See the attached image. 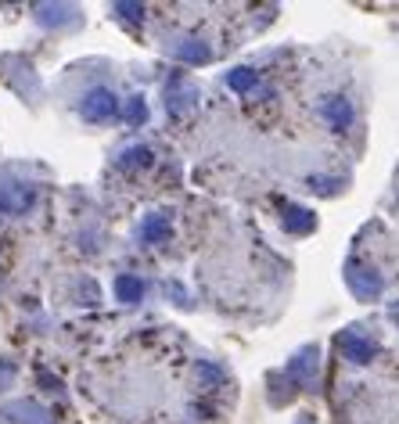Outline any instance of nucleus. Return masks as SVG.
I'll use <instances>...</instances> for the list:
<instances>
[{"mask_svg": "<svg viewBox=\"0 0 399 424\" xmlns=\"http://www.w3.org/2000/svg\"><path fill=\"white\" fill-rule=\"evenodd\" d=\"M116 98H111V90H90L87 98H83V119H90V122H105V119H111L116 115Z\"/></svg>", "mask_w": 399, "mask_h": 424, "instance_id": "obj_1", "label": "nucleus"}, {"mask_svg": "<svg viewBox=\"0 0 399 424\" xmlns=\"http://www.w3.org/2000/svg\"><path fill=\"white\" fill-rule=\"evenodd\" d=\"M33 198H36V191L29 183H14V187H8V191L0 194V212L19 216V212H25L29 205H33Z\"/></svg>", "mask_w": 399, "mask_h": 424, "instance_id": "obj_2", "label": "nucleus"}, {"mask_svg": "<svg viewBox=\"0 0 399 424\" xmlns=\"http://www.w3.org/2000/svg\"><path fill=\"white\" fill-rule=\"evenodd\" d=\"M321 112H324V119L331 122V130H345L349 122H353V104H349L345 98H324Z\"/></svg>", "mask_w": 399, "mask_h": 424, "instance_id": "obj_3", "label": "nucleus"}, {"mask_svg": "<svg viewBox=\"0 0 399 424\" xmlns=\"http://www.w3.org/2000/svg\"><path fill=\"white\" fill-rule=\"evenodd\" d=\"M342 349L353 364H371L374 359V345L371 342H360L356 335H342Z\"/></svg>", "mask_w": 399, "mask_h": 424, "instance_id": "obj_4", "label": "nucleus"}, {"mask_svg": "<svg viewBox=\"0 0 399 424\" xmlns=\"http://www.w3.org/2000/svg\"><path fill=\"white\" fill-rule=\"evenodd\" d=\"M284 227H288L292 234H310L313 230V212H306V209H299V205H284Z\"/></svg>", "mask_w": 399, "mask_h": 424, "instance_id": "obj_5", "label": "nucleus"}, {"mask_svg": "<svg viewBox=\"0 0 399 424\" xmlns=\"http://www.w3.org/2000/svg\"><path fill=\"white\" fill-rule=\"evenodd\" d=\"M177 58L191 61V65H205V61L213 58V51H209L205 43H198V40H187V43H180V47H177Z\"/></svg>", "mask_w": 399, "mask_h": 424, "instance_id": "obj_6", "label": "nucleus"}, {"mask_svg": "<svg viewBox=\"0 0 399 424\" xmlns=\"http://www.w3.org/2000/svg\"><path fill=\"white\" fill-rule=\"evenodd\" d=\"M255 83H259V76H255L252 69H234V72L227 76V87H230V90H241V93H245V90H255Z\"/></svg>", "mask_w": 399, "mask_h": 424, "instance_id": "obj_7", "label": "nucleus"}, {"mask_svg": "<svg viewBox=\"0 0 399 424\" xmlns=\"http://www.w3.org/2000/svg\"><path fill=\"white\" fill-rule=\"evenodd\" d=\"M116 291H119V298H122V302H137V298H140V291H144V284H140L137 277H119Z\"/></svg>", "mask_w": 399, "mask_h": 424, "instance_id": "obj_8", "label": "nucleus"}, {"mask_svg": "<svg viewBox=\"0 0 399 424\" xmlns=\"http://www.w3.org/2000/svg\"><path fill=\"white\" fill-rule=\"evenodd\" d=\"M140 234H144V238H148V241H162V238H166V234H169V223H166V219H162V216H151V219H148V223H144V230H140Z\"/></svg>", "mask_w": 399, "mask_h": 424, "instance_id": "obj_9", "label": "nucleus"}, {"mask_svg": "<svg viewBox=\"0 0 399 424\" xmlns=\"http://www.w3.org/2000/svg\"><path fill=\"white\" fill-rule=\"evenodd\" d=\"M151 162V151L148 148H130L122 155V166H148Z\"/></svg>", "mask_w": 399, "mask_h": 424, "instance_id": "obj_10", "label": "nucleus"}, {"mask_svg": "<svg viewBox=\"0 0 399 424\" xmlns=\"http://www.w3.org/2000/svg\"><path fill=\"white\" fill-rule=\"evenodd\" d=\"M144 115H148L144 101H140V98H130V104H126V119H130V122H140Z\"/></svg>", "mask_w": 399, "mask_h": 424, "instance_id": "obj_11", "label": "nucleus"}, {"mask_svg": "<svg viewBox=\"0 0 399 424\" xmlns=\"http://www.w3.org/2000/svg\"><path fill=\"white\" fill-rule=\"evenodd\" d=\"M119 11L126 14V19H133V22L140 19V14H144V8H140V4H119Z\"/></svg>", "mask_w": 399, "mask_h": 424, "instance_id": "obj_12", "label": "nucleus"}]
</instances>
